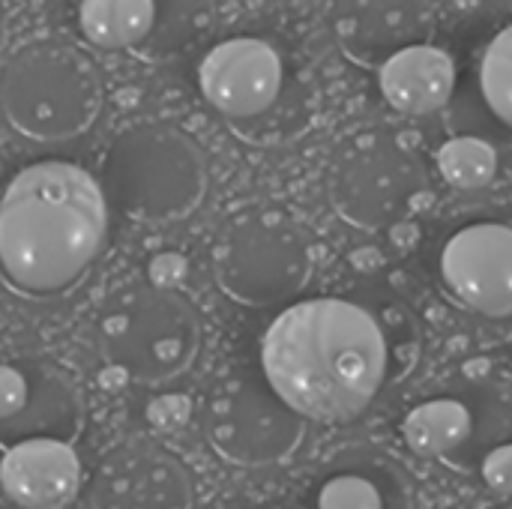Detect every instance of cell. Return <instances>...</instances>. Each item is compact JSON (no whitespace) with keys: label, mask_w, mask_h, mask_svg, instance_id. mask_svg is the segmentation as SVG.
Returning <instances> with one entry per match:
<instances>
[{"label":"cell","mask_w":512,"mask_h":509,"mask_svg":"<svg viewBox=\"0 0 512 509\" xmlns=\"http://www.w3.org/2000/svg\"><path fill=\"white\" fill-rule=\"evenodd\" d=\"M417 360L420 324L396 297L300 300L261 339L264 378L309 423H354Z\"/></svg>","instance_id":"6da1fadb"},{"label":"cell","mask_w":512,"mask_h":509,"mask_svg":"<svg viewBox=\"0 0 512 509\" xmlns=\"http://www.w3.org/2000/svg\"><path fill=\"white\" fill-rule=\"evenodd\" d=\"M108 243V195L90 171L42 159L0 192V282L24 300L72 294Z\"/></svg>","instance_id":"7a4b0ae2"},{"label":"cell","mask_w":512,"mask_h":509,"mask_svg":"<svg viewBox=\"0 0 512 509\" xmlns=\"http://www.w3.org/2000/svg\"><path fill=\"white\" fill-rule=\"evenodd\" d=\"M105 102L96 63L60 42L18 48L0 72V111L6 123L42 144L84 135Z\"/></svg>","instance_id":"3957f363"},{"label":"cell","mask_w":512,"mask_h":509,"mask_svg":"<svg viewBox=\"0 0 512 509\" xmlns=\"http://www.w3.org/2000/svg\"><path fill=\"white\" fill-rule=\"evenodd\" d=\"M99 183L108 204L123 216L138 222H177L201 204L207 162L186 132L168 123H138L111 141Z\"/></svg>","instance_id":"277c9868"},{"label":"cell","mask_w":512,"mask_h":509,"mask_svg":"<svg viewBox=\"0 0 512 509\" xmlns=\"http://www.w3.org/2000/svg\"><path fill=\"white\" fill-rule=\"evenodd\" d=\"M99 348L129 381L168 384L192 369L201 351V321L177 288L153 282L108 297L99 312Z\"/></svg>","instance_id":"5b68a950"},{"label":"cell","mask_w":512,"mask_h":509,"mask_svg":"<svg viewBox=\"0 0 512 509\" xmlns=\"http://www.w3.org/2000/svg\"><path fill=\"white\" fill-rule=\"evenodd\" d=\"M306 423L270 387L264 372L222 381L204 405V435L213 453L249 471L288 462L306 441Z\"/></svg>","instance_id":"8992f818"},{"label":"cell","mask_w":512,"mask_h":509,"mask_svg":"<svg viewBox=\"0 0 512 509\" xmlns=\"http://www.w3.org/2000/svg\"><path fill=\"white\" fill-rule=\"evenodd\" d=\"M309 267L306 237L276 213L237 219L213 252L219 288L255 309L288 303L306 285Z\"/></svg>","instance_id":"52a82bcc"},{"label":"cell","mask_w":512,"mask_h":509,"mask_svg":"<svg viewBox=\"0 0 512 509\" xmlns=\"http://www.w3.org/2000/svg\"><path fill=\"white\" fill-rule=\"evenodd\" d=\"M512 429V408L489 384H453L420 399L402 420L405 447L459 474L477 471L480 459Z\"/></svg>","instance_id":"ba28073f"},{"label":"cell","mask_w":512,"mask_h":509,"mask_svg":"<svg viewBox=\"0 0 512 509\" xmlns=\"http://www.w3.org/2000/svg\"><path fill=\"white\" fill-rule=\"evenodd\" d=\"M426 186V165L417 153L390 138H366L336 159L330 201L345 222L378 231L405 219Z\"/></svg>","instance_id":"9c48e42d"},{"label":"cell","mask_w":512,"mask_h":509,"mask_svg":"<svg viewBox=\"0 0 512 509\" xmlns=\"http://www.w3.org/2000/svg\"><path fill=\"white\" fill-rule=\"evenodd\" d=\"M282 57L255 36H234L213 45L198 63L201 96L228 120H255L282 96Z\"/></svg>","instance_id":"30bf717a"},{"label":"cell","mask_w":512,"mask_h":509,"mask_svg":"<svg viewBox=\"0 0 512 509\" xmlns=\"http://www.w3.org/2000/svg\"><path fill=\"white\" fill-rule=\"evenodd\" d=\"M441 276L462 306L486 318H512L510 225L474 222L456 231L441 255Z\"/></svg>","instance_id":"8fae6325"},{"label":"cell","mask_w":512,"mask_h":509,"mask_svg":"<svg viewBox=\"0 0 512 509\" xmlns=\"http://www.w3.org/2000/svg\"><path fill=\"white\" fill-rule=\"evenodd\" d=\"M192 501L186 465L150 444L108 453L90 489V509H192Z\"/></svg>","instance_id":"7c38bea8"},{"label":"cell","mask_w":512,"mask_h":509,"mask_svg":"<svg viewBox=\"0 0 512 509\" xmlns=\"http://www.w3.org/2000/svg\"><path fill=\"white\" fill-rule=\"evenodd\" d=\"M309 509H417V489L396 459L351 450L315 477Z\"/></svg>","instance_id":"4fadbf2b"},{"label":"cell","mask_w":512,"mask_h":509,"mask_svg":"<svg viewBox=\"0 0 512 509\" xmlns=\"http://www.w3.org/2000/svg\"><path fill=\"white\" fill-rule=\"evenodd\" d=\"M432 27L429 0H339L333 30L357 63H384L396 51L423 42Z\"/></svg>","instance_id":"5bb4252c"},{"label":"cell","mask_w":512,"mask_h":509,"mask_svg":"<svg viewBox=\"0 0 512 509\" xmlns=\"http://www.w3.org/2000/svg\"><path fill=\"white\" fill-rule=\"evenodd\" d=\"M81 486V462L69 441L33 438L3 450L0 489L21 509L69 507Z\"/></svg>","instance_id":"9a60e30c"},{"label":"cell","mask_w":512,"mask_h":509,"mask_svg":"<svg viewBox=\"0 0 512 509\" xmlns=\"http://www.w3.org/2000/svg\"><path fill=\"white\" fill-rule=\"evenodd\" d=\"M30 396L27 405L6 423H0V447H12L33 438L69 441L81 432V396L75 384L51 363H27Z\"/></svg>","instance_id":"2e32d148"},{"label":"cell","mask_w":512,"mask_h":509,"mask_svg":"<svg viewBox=\"0 0 512 509\" xmlns=\"http://www.w3.org/2000/svg\"><path fill=\"white\" fill-rule=\"evenodd\" d=\"M384 99L411 117L444 108L456 87V66L444 48L414 42L381 63L378 72Z\"/></svg>","instance_id":"e0dca14e"},{"label":"cell","mask_w":512,"mask_h":509,"mask_svg":"<svg viewBox=\"0 0 512 509\" xmlns=\"http://www.w3.org/2000/svg\"><path fill=\"white\" fill-rule=\"evenodd\" d=\"M78 33L102 51L141 45L156 24V0H78Z\"/></svg>","instance_id":"ac0fdd59"},{"label":"cell","mask_w":512,"mask_h":509,"mask_svg":"<svg viewBox=\"0 0 512 509\" xmlns=\"http://www.w3.org/2000/svg\"><path fill=\"white\" fill-rule=\"evenodd\" d=\"M438 171L450 186H456L462 192H474L495 180L498 153L489 141L462 135V138L447 141L438 150Z\"/></svg>","instance_id":"d6986e66"},{"label":"cell","mask_w":512,"mask_h":509,"mask_svg":"<svg viewBox=\"0 0 512 509\" xmlns=\"http://www.w3.org/2000/svg\"><path fill=\"white\" fill-rule=\"evenodd\" d=\"M480 84L489 108L512 126V24L489 42L480 66Z\"/></svg>","instance_id":"ffe728a7"},{"label":"cell","mask_w":512,"mask_h":509,"mask_svg":"<svg viewBox=\"0 0 512 509\" xmlns=\"http://www.w3.org/2000/svg\"><path fill=\"white\" fill-rule=\"evenodd\" d=\"M477 474L483 480V486L501 498H512V441L495 444L477 465Z\"/></svg>","instance_id":"44dd1931"},{"label":"cell","mask_w":512,"mask_h":509,"mask_svg":"<svg viewBox=\"0 0 512 509\" xmlns=\"http://www.w3.org/2000/svg\"><path fill=\"white\" fill-rule=\"evenodd\" d=\"M30 396V375L27 363H0V423L12 420Z\"/></svg>","instance_id":"7402d4cb"},{"label":"cell","mask_w":512,"mask_h":509,"mask_svg":"<svg viewBox=\"0 0 512 509\" xmlns=\"http://www.w3.org/2000/svg\"><path fill=\"white\" fill-rule=\"evenodd\" d=\"M189 417H192V402L180 393L156 396L147 405V423L156 426L159 432H177L189 423Z\"/></svg>","instance_id":"603a6c76"},{"label":"cell","mask_w":512,"mask_h":509,"mask_svg":"<svg viewBox=\"0 0 512 509\" xmlns=\"http://www.w3.org/2000/svg\"><path fill=\"white\" fill-rule=\"evenodd\" d=\"M186 279V258L177 252H159L147 267V282L159 288H177Z\"/></svg>","instance_id":"cb8c5ba5"},{"label":"cell","mask_w":512,"mask_h":509,"mask_svg":"<svg viewBox=\"0 0 512 509\" xmlns=\"http://www.w3.org/2000/svg\"><path fill=\"white\" fill-rule=\"evenodd\" d=\"M126 381H129V375H126L120 366H111V363H108V369L99 375V384H102V387H108V390H117V387H123Z\"/></svg>","instance_id":"d4e9b609"}]
</instances>
